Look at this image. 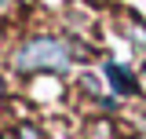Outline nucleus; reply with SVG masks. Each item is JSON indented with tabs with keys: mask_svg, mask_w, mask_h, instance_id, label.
Instances as JSON below:
<instances>
[{
	"mask_svg": "<svg viewBox=\"0 0 146 139\" xmlns=\"http://www.w3.org/2000/svg\"><path fill=\"white\" fill-rule=\"evenodd\" d=\"M70 62V48H66V40H55V37H33V40H26V48L18 51L15 66L18 70H66Z\"/></svg>",
	"mask_w": 146,
	"mask_h": 139,
	"instance_id": "f257e3e1",
	"label": "nucleus"
},
{
	"mask_svg": "<svg viewBox=\"0 0 146 139\" xmlns=\"http://www.w3.org/2000/svg\"><path fill=\"white\" fill-rule=\"evenodd\" d=\"M110 81H113V88H117V92H124V95H131V92H135L131 77H128V70H121V66H110Z\"/></svg>",
	"mask_w": 146,
	"mask_h": 139,
	"instance_id": "f03ea898",
	"label": "nucleus"
},
{
	"mask_svg": "<svg viewBox=\"0 0 146 139\" xmlns=\"http://www.w3.org/2000/svg\"><path fill=\"white\" fill-rule=\"evenodd\" d=\"M18 139H44V136H40L36 128H29V124H22V128H18Z\"/></svg>",
	"mask_w": 146,
	"mask_h": 139,
	"instance_id": "7ed1b4c3",
	"label": "nucleus"
},
{
	"mask_svg": "<svg viewBox=\"0 0 146 139\" xmlns=\"http://www.w3.org/2000/svg\"><path fill=\"white\" fill-rule=\"evenodd\" d=\"M0 95H4V84H0Z\"/></svg>",
	"mask_w": 146,
	"mask_h": 139,
	"instance_id": "20e7f679",
	"label": "nucleus"
}]
</instances>
